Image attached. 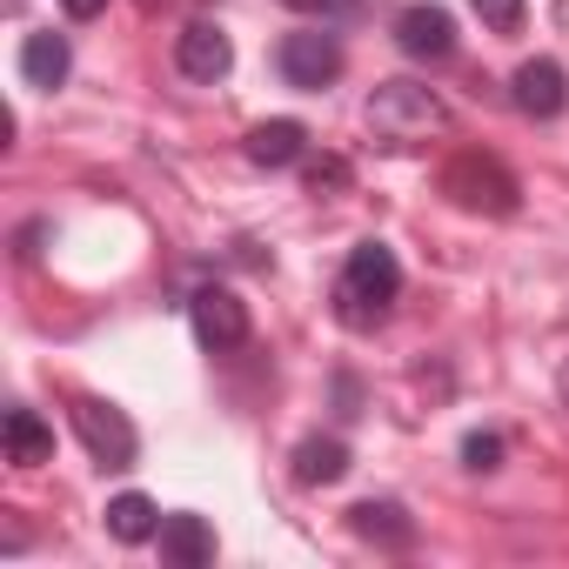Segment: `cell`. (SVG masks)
Wrapping results in <instances>:
<instances>
[{
  "mask_svg": "<svg viewBox=\"0 0 569 569\" xmlns=\"http://www.w3.org/2000/svg\"><path fill=\"white\" fill-rule=\"evenodd\" d=\"M108 536H114V542H154V536H161V509H154L141 489H121V496L108 502Z\"/></svg>",
  "mask_w": 569,
  "mask_h": 569,
  "instance_id": "cell-16",
  "label": "cell"
},
{
  "mask_svg": "<svg viewBox=\"0 0 569 569\" xmlns=\"http://www.w3.org/2000/svg\"><path fill=\"white\" fill-rule=\"evenodd\" d=\"M369 128H376L382 148H416V141H429L436 128H449V108H442L429 88L389 81V88H376V101H369Z\"/></svg>",
  "mask_w": 569,
  "mask_h": 569,
  "instance_id": "cell-2",
  "label": "cell"
},
{
  "mask_svg": "<svg viewBox=\"0 0 569 569\" xmlns=\"http://www.w3.org/2000/svg\"><path fill=\"white\" fill-rule=\"evenodd\" d=\"M462 462H469L476 476H482V469H496V462H502V436H496V429H476V436L462 442Z\"/></svg>",
  "mask_w": 569,
  "mask_h": 569,
  "instance_id": "cell-18",
  "label": "cell"
},
{
  "mask_svg": "<svg viewBox=\"0 0 569 569\" xmlns=\"http://www.w3.org/2000/svg\"><path fill=\"white\" fill-rule=\"evenodd\" d=\"M281 8H296V14H336L342 0H281Z\"/></svg>",
  "mask_w": 569,
  "mask_h": 569,
  "instance_id": "cell-21",
  "label": "cell"
},
{
  "mask_svg": "<svg viewBox=\"0 0 569 569\" xmlns=\"http://www.w3.org/2000/svg\"><path fill=\"white\" fill-rule=\"evenodd\" d=\"M0 442H8V462H14V469L54 462V429H48L34 409H8V422H0Z\"/></svg>",
  "mask_w": 569,
  "mask_h": 569,
  "instance_id": "cell-12",
  "label": "cell"
},
{
  "mask_svg": "<svg viewBox=\"0 0 569 569\" xmlns=\"http://www.w3.org/2000/svg\"><path fill=\"white\" fill-rule=\"evenodd\" d=\"M442 194H449L456 208H469V214H516V208H522L516 174H509L496 154H476V148H462V154L442 168Z\"/></svg>",
  "mask_w": 569,
  "mask_h": 569,
  "instance_id": "cell-3",
  "label": "cell"
},
{
  "mask_svg": "<svg viewBox=\"0 0 569 569\" xmlns=\"http://www.w3.org/2000/svg\"><path fill=\"white\" fill-rule=\"evenodd\" d=\"M396 48L409 61H449L456 54V21L442 8H429V0H416V8L396 14Z\"/></svg>",
  "mask_w": 569,
  "mask_h": 569,
  "instance_id": "cell-8",
  "label": "cell"
},
{
  "mask_svg": "<svg viewBox=\"0 0 569 569\" xmlns=\"http://www.w3.org/2000/svg\"><path fill=\"white\" fill-rule=\"evenodd\" d=\"M342 476H349V442L309 436V442L296 449V482H302V489H329V482H342Z\"/></svg>",
  "mask_w": 569,
  "mask_h": 569,
  "instance_id": "cell-14",
  "label": "cell"
},
{
  "mask_svg": "<svg viewBox=\"0 0 569 569\" xmlns=\"http://www.w3.org/2000/svg\"><path fill=\"white\" fill-rule=\"evenodd\" d=\"M61 8H68V21H94V14L108 8V0H61Z\"/></svg>",
  "mask_w": 569,
  "mask_h": 569,
  "instance_id": "cell-20",
  "label": "cell"
},
{
  "mask_svg": "<svg viewBox=\"0 0 569 569\" xmlns=\"http://www.w3.org/2000/svg\"><path fill=\"white\" fill-rule=\"evenodd\" d=\"M309 154V128L302 121H261L248 128V161L254 168H296Z\"/></svg>",
  "mask_w": 569,
  "mask_h": 569,
  "instance_id": "cell-13",
  "label": "cell"
},
{
  "mask_svg": "<svg viewBox=\"0 0 569 569\" xmlns=\"http://www.w3.org/2000/svg\"><path fill=\"white\" fill-rule=\"evenodd\" d=\"M68 68H74V48H68V34H54V28H41V34H28L21 41V81L28 88H61L68 81Z\"/></svg>",
  "mask_w": 569,
  "mask_h": 569,
  "instance_id": "cell-11",
  "label": "cell"
},
{
  "mask_svg": "<svg viewBox=\"0 0 569 569\" xmlns=\"http://www.w3.org/2000/svg\"><path fill=\"white\" fill-rule=\"evenodd\" d=\"M349 522H356V536H369V542H382V549H409V542H416V522H409L402 502H356Z\"/></svg>",
  "mask_w": 569,
  "mask_h": 569,
  "instance_id": "cell-15",
  "label": "cell"
},
{
  "mask_svg": "<svg viewBox=\"0 0 569 569\" xmlns=\"http://www.w3.org/2000/svg\"><path fill=\"white\" fill-rule=\"evenodd\" d=\"M161 562L168 569H208L214 562V529H208V516H194V509H174V516H161Z\"/></svg>",
  "mask_w": 569,
  "mask_h": 569,
  "instance_id": "cell-10",
  "label": "cell"
},
{
  "mask_svg": "<svg viewBox=\"0 0 569 569\" xmlns=\"http://www.w3.org/2000/svg\"><path fill=\"white\" fill-rule=\"evenodd\" d=\"M469 8L482 14L489 34H522V21H529V0H469Z\"/></svg>",
  "mask_w": 569,
  "mask_h": 569,
  "instance_id": "cell-17",
  "label": "cell"
},
{
  "mask_svg": "<svg viewBox=\"0 0 569 569\" xmlns=\"http://www.w3.org/2000/svg\"><path fill=\"white\" fill-rule=\"evenodd\" d=\"M509 101L529 114V121H556L569 108V74L556 61H522L516 81H509Z\"/></svg>",
  "mask_w": 569,
  "mask_h": 569,
  "instance_id": "cell-9",
  "label": "cell"
},
{
  "mask_svg": "<svg viewBox=\"0 0 569 569\" xmlns=\"http://www.w3.org/2000/svg\"><path fill=\"white\" fill-rule=\"evenodd\" d=\"M74 429H81V442H88V456L101 462V469H128L134 462V449H141V436H134V422L114 409V402H94V396H74Z\"/></svg>",
  "mask_w": 569,
  "mask_h": 569,
  "instance_id": "cell-4",
  "label": "cell"
},
{
  "mask_svg": "<svg viewBox=\"0 0 569 569\" xmlns=\"http://www.w3.org/2000/svg\"><path fill=\"white\" fill-rule=\"evenodd\" d=\"M174 68H181L188 81L214 88V81H228V68H234V48H228V34H221L214 21H188V28L174 34Z\"/></svg>",
  "mask_w": 569,
  "mask_h": 569,
  "instance_id": "cell-7",
  "label": "cell"
},
{
  "mask_svg": "<svg viewBox=\"0 0 569 569\" xmlns=\"http://www.w3.org/2000/svg\"><path fill=\"white\" fill-rule=\"evenodd\" d=\"M188 322H194L201 349H214V356L248 342V302H241L234 289H221V281H208V289L188 296Z\"/></svg>",
  "mask_w": 569,
  "mask_h": 569,
  "instance_id": "cell-5",
  "label": "cell"
},
{
  "mask_svg": "<svg viewBox=\"0 0 569 569\" xmlns=\"http://www.w3.org/2000/svg\"><path fill=\"white\" fill-rule=\"evenodd\" d=\"M309 188H316V194H336V188H349V161H336V154L309 161Z\"/></svg>",
  "mask_w": 569,
  "mask_h": 569,
  "instance_id": "cell-19",
  "label": "cell"
},
{
  "mask_svg": "<svg viewBox=\"0 0 569 569\" xmlns=\"http://www.w3.org/2000/svg\"><path fill=\"white\" fill-rule=\"evenodd\" d=\"M274 68H281V81H289V88L322 94L342 74V41L336 34H289V41H281V54H274Z\"/></svg>",
  "mask_w": 569,
  "mask_h": 569,
  "instance_id": "cell-6",
  "label": "cell"
},
{
  "mask_svg": "<svg viewBox=\"0 0 569 569\" xmlns=\"http://www.w3.org/2000/svg\"><path fill=\"white\" fill-rule=\"evenodd\" d=\"M396 296H402V261H396V248L389 241H356L349 261H342V274H336V316L349 329H376L396 309Z\"/></svg>",
  "mask_w": 569,
  "mask_h": 569,
  "instance_id": "cell-1",
  "label": "cell"
}]
</instances>
